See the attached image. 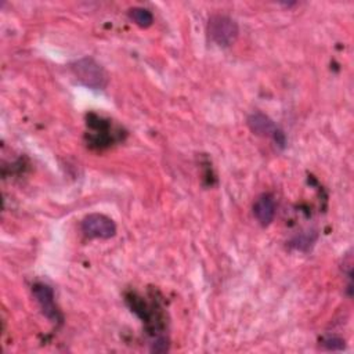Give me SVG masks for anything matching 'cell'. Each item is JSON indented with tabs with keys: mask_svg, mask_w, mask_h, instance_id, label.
<instances>
[{
	"mask_svg": "<svg viewBox=\"0 0 354 354\" xmlns=\"http://www.w3.org/2000/svg\"><path fill=\"white\" fill-rule=\"evenodd\" d=\"M248 124L254 134L272 138L277 145H279L281 148L285 147L286 138H285L283 131L267 115H264L261 112H253L248 118Z\"/></svg>",
	"mask_w": 354,
	"mask_h": 354,
	"instance_id": "cell-4",
	"label": "cell"
},
{
	"mask_svg": "<svg viewBox=\"0 0 354 354\" xmlns=\"http://www.w3.org/2000/svg\"><path fill=\"white\" fill-rule=\"evenodd\" d=\"M314 239H315V235H314V236H311V235L303 234V235H300V236H297V238H296L295 245H296V248H297V249L306 250V249H307V248L314 242Z\"/></svg>",
	"mask_w": 354,
	"mask_h": 354,
	"instance_id": "cell-9",
	"label": "cell"
},
{
	"mask_svg": "<svg viewBox=\"0 0 354 354\" xmlns=\"http://www.w3.org/2000/svg\"><path fill=\"white\" fill-rule=\"evenodd\" d=\"M72 72L76 76V79L94 90H101L106 86L108 83V76L102 66L97 64L93 58L84 57L77 59L76 62L72 64Z\"/></svg>",
	"mask_w": 354,
	"mask_h": 354,
	"instance_id": "cell-1",
	"label": "cell"
},
{
	"mask_svg": "<svg viewBox=\"0 0 354 354\" xmlns=\"http://www.w3.org/2000/svg\"><path fill=\"white\" fill-rule=\"evenodd\" d=\"M36 301L40 304L43 314L51 321H59L61 315L54 304V292L46 283H36L32 289Z\"/></svg>",
	"mask_w": 354,
	"mask_h": 354,
	"instance_id": "cell-5",
	"label": "cell"
},
{
	"mask_svg": "<svg viewBox=\"0 0 354 354\" xmlns=\"http://www.w3.org/2000/svg\"><path fill=\"white\" fill-rule=\"evenodd\" d=\"M239 29L238 24L228 15L214 14L207 22V35L213 43L221 47H228L235 43Z\"/></svg>",
	"mask_w": 354,
	"mask_h": 354,
	"instance_id": "cell-2",
	"label": "cell"
},
{
	"mask_svg": "<svg viewBox=\"0 0 354 354\" xmlns=\"http://www.w3.org/2000/svg\"><path fill=\"white\" fill-rule=\"evenodd\" d=\"M129 18L140 28H148L153 22V15L149 10L142 7H133L129 10Z\"/></svg>",
	"mask_w": 354,
	"mask_h": 354,
	"instance_id": "cell-7",
	"label": "cell"
},
{
	"mask_svg": "<svg viewBox=\"0 0 354 354\" xmlns=\"http://www.w3.org/2000/svg\"><path fill=\"white\" fill-rule=\"evenodd\" d=\"M253 214L259 224L267 227L271 224L275 216V199L271 194L260 195L253 205Z\"/></svg>",
	"mask_w": 354,
	"mask_h": 354,
	"instance_id": "cell-6",
	"label": "cell"
},
{
	"mask_svg": "<svg viewBox=\"0 0 354 354\" xmlns=\"http://www.w3.org/2000/svg\"><path fill=\"white\" fill-rule=\"evenodd\" d=\"M321 344L325 350H329V351H340L346 346L344 340L337 336H326L321 340Z\"/></svg>",
	"mask_w": 354,
	"mask_h": 354,
	"instance_id": "cell-8",
	"label": "cell"
},
{
	"mask_svg": "<svg viewBox=\"0 0 354 354\" xmlns=\"http://www.w3.org/2000/svg\"><path fill=\"white\" fill-rule=\"evenodd\" d=\"M82 231L88 238L109 239L116 234V224L105 214L91 213L83 218Z\"/></svg>",
	"mask_w": 354,
	"mask_h": 354,
	"instance_id": "cell-3",
	"label": "cell"
}]
</instances>
